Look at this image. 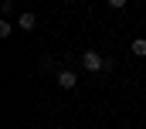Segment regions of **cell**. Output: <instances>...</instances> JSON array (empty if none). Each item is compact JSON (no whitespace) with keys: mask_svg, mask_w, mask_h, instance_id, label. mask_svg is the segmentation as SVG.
<instances>
[{"mask_svg":"<svg viewBox=\"0 0 146 129\" xmlns=\"http://www.w3.org/2000/svg\"><path fill=\"white\" fill-rule=\"evenodd\" d=\"M129 51H133L136 58H146V37H136V41L129 44Z\"/></svg>","mask_w":146,"mask_h":129,"instance_id":"4","label":"cell"},{"mask_svg":"<svg viewBox=\"0 0 146 129\" xmlns=\"http://www.w3.org/2000/svg\"><path fill=\"white\" fill-rule=\"evenodd\" d=\"M126 3H129V0H109V7H115V10H122Z\"/></svg>","mask_w":146,"mask_h":129,"instance_id":"6","label":"cell"},{"mask_svg":"<svg viewBox=\"0 0 146 129\" xmlns=\"http://www.w3.org/2000/svg\"><path fill=\"white\" fill-rule=\"evenodd\" d=\"M75 82H78V75H75L72 68H61V71H58V85H61V88H75Z\"/></svg>","mask_w":146,"mask_h":129,"instance_id":"2","label":"cell"},{"mask_svg":"<svg viewBox=\"0 0 146 129\" xmlns=\"http://www.w3.org/2000/svg\"><path fill=\"white\" fill-rule=\"evenodd\" d=\"M82 68H85V71H106V58H102L99 51H85V55H82Z\"/></svg>","mask_w":146,"mask_h":129,"instance_id":"1","label":"cell"},{"mask_svg":"<svg viewBox=\"0 0 146 129\" xmlns=\"http://www.w3.org/2000/svg\"><path fill=\"white\" fill-rule=\"evenodd\" d=\"M10 31H14V24L10 21H0V37H10Z\"/></svg>","mask_w":146,"mask_h":129,"instance_id":"5","label":"cell"},{"mask_svg":"<svg viewBox=\"0 0 146 129\" xmlns=\"http://www.w3.org/2000/svg\"><path fill=\"white\" fill-rule=\"evenodd\" d=\"M68 3H75V0H68Z\"/></svg>","mask_w":146,"mask_h":129,"instance_id":"7","label":"cell"},{"mask_svg":"<svg viewBox=\"0 0 146 129\" xmlns=\"http://www.w3.org/2000/svg\"><path fill=\"white\" fill-rule=\"evenodd\" d=\"M17 27H21V31H34V27H37V17L31 14V10H24V14L17 17Z\"/></svg>","mask_w":146,"mask_h":129,"instance_id":"3","label":"cell"}]
</instances>
